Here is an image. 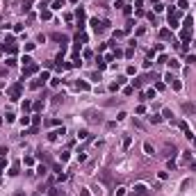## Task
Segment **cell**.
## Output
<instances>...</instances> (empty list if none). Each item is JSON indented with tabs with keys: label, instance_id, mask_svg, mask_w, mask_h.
Returning a JSON list of instances; mask_svg holds the SVG:
<instances>
[{
	"label": "cell",
	"instance_id": "obj_1",
	"mask_svg": "<svg viewBox=\"0 0 196 196\" xmlns=\"http://www.w3.org/2000/svg\"><path fill=\"white\" fill-rule=\"evenodd\" d=\"M21 94H23V82H16V84H11V87L7 89L9 100H18V98H21Z\"/></svg>",
	"mask_w": 196,
	"mask_h": 196
},
{
	"label": "cell",
	"instance_id": "obj_2",
	"mask_svg": "<svg viewBox=\"0 0 196 196\" xmlns=\"http://www.w3.org/2000/svg\"><path fill=\"white\" fill-rule=\"evenodd\" d=\"M2 50H5V53H9V55H14V53L18 50V46H16L14 36H5V41H2Z\"/></svg>",
	"mask_w": 196,
	"mask_h": 196
},
{
	"label": "cell",
	"instance_id": "obj_3",
	"mask_svg": "<svg viewBox=\"0 0 196 196\" xmlns=\"http://www.w3.org/2000/svg\"><path fill=\"white\" fill-rule=\"evenodd\" d=\"M39 71V64H30V66H23V80L25 78H30V75H34Z\"/></svg>",
	"mask_w": 196,
	"mask_h": 196
},
{
	"label": "cell",
	"instance_id": "obj_4",
	"mask_svg": "<svg viewBox=\"0 0 196 196\" xmlns=\"http://www.w3.org/2000/svg\"><path fill=\"white\" fill-rule=\"evenodd\" d=\"M178 153V148L173 146V144H164V155L169 157V160H173V155Z\"/></svg>",
	"mask_w": 196,
	"mask_h": 196
},
{
	"label": "cell",
	"instance_id": "obj_5",
	"mask_svg": "<svg viewBox=\"0 0 196 196\" xmlns=\"http://www.w3.org/2000/svg\"><path fill=\"white\" fill-rule=\"evenodd\" d=\"M178 128L185 132V137H187V139H194V132H192V128H189V126H187L185 121H180V123H178Z\"/></svg>",
	"mask_w": 196,
	"mask_h": 196
},
{
	"label": "cell",
	"instance_id": "obj_6",
	"mask_svg": "<svg viewBox=\"0 0 196 196\" xmlns=\"http://www.w3.org/2000/svg\"><path fill=\"white\" fill-rule=\"evenodd\" d=\"M75 18H78V28L82 30V28H84V9H82V7L75 11Z\"/></svg>",
	"mask_w": 196,
	"mask_h": 196
},
{
	"label": "cell",
	"instance_id": "obj_7",
	"mask_svg": "<svg viewBox=\"0 0 196 196\" xmlns=\"http://www.w3.org/2000/svg\"><path fill=\"white\" fill-rule=\"evenodd\" d=\"M134 194L137 196H148V187L139 182V185H134Z\"/></svg>",
	"mask_w": 196,
	"mask_h": 196
},
{
	"label": "cell",
	"instance_id": "obj_8",
	"mask_svg": "<svg viewBox=\"0 0 196 196\" xmlns=\"http://www.w3.org/2000/svg\"><path fill=\"white\" fill-rule=\"evenodd\" d=\"M48 78H50V75H48V71H46V73H41V75H39V80H34V82H32V87H41Z\"/></svg>",
	"mask_w": 196,
	"mask_h": 196
},
{
	"label": "cell",
	"instance_id": "obj_9",
	"mask_svg": "<svg viewBox=\"0 0 196 196\" xmlns=\"http://www.w3.org/2000/svg\"><path fill=\"white\" fill-rule=\"evenodd\" d=\"M64 126H62V128H59V130H55V132H50V134H48V139H50V141H55V139H57V137H59V134H64Z\"/></svg>",
	"mask_w": 196,
	"mask_h": 196
},
{
	"label": "cell",
	"instance_id": "obj_10",
	"mask_svg": "<svg viewBox=\"0 0 196 196\" xmlns=\"http://www.w3.org/2000/svg\"><path fill=\"white\" fill-rule=\"evenodd\" d=\"M160 39H171V30H169V28H164V30H160Z\"/></svg>",
	"mask_w": 196,
	"mask_h": 196
},
{
	"label": "cell",
	"instance_id": "obj_11",
	"mask_svg": "<svg viewBox=\"0 0 196 196\" xmlns=\"http://www.w3.org/2000/svg\"><path fill=\"white\" fill-rule=\"evenodd\" d=\"M130 144H132V137H130V134H126V137H123V151H128Z\"/></svg>",
	"mask_w": 196,
	"mask_h": 196
},
{
	"label": "cell",
	"instance_id": "obj_12",
	"mask_svg": "<svg viewBox=\"0 0 196 196\" xmlns=\"http://www.w3.org/2000/svg\"><path fill=\"white\" fill-rule=\"evenodd\" d=\"M50 16H53L50 9H41V18H43V21H50Z\"/></svg>",
	"mask_w": 196,
	"mask_h": 196
},
{
	"label": "cell",
	"instance_id": "obj_13",
	"mask_svg": "<svg viewBox=\"0 0 196 196\" xmlns=\"http://www.w3.org/2000/svg\"><path fill=\"white\" fill-rule=\"evenodd\" d=\"M171 87H173V89H176V91H178V89H182V82H180V80H176V78H173V80H171Z\"/></svg>",
	"mask_w": 196,
	"mask_h": 196
},
{
	"label": "cell",
	"instance_id": "obj_14",
	"mask_svg": "<svg viewBox=\"0 0 196 196\" xmlns=\"http://www.w3.org/2000/svg\"><path fill=\"white\" fill-rule=\"evenodd\" d=\"M75 87H78V89H82V91H87V89H89V84H87V82H80V80L75 82Z\"/></svg>",
	"mask_w": 196,
	"mask_h": 196
},
{
	"label": "cell",
	"instance_id": "obj_15",
	"mask_svg": "<svg viewBox=\"0 0 196 196\" xmlns=\"http://www.w3.org/2000/svg\"><path fill=\"white\" fill-rule=\"evenodd\" d=\"M144 151H146V155H153V153H155V151H153V146H151V144H148V141H146V144H144Z\"/></svg>",
	"mask_w": 196,
	"mask_h": 196
},
{
	"label": "cell",
	"instance_id": "obj_16",
	"mask_svg": "<svg viewBox=\"0 0 196 196\" xmlns=\"http://www.w3.org/2000/svg\"><path fill=\"white\" fill-rule=\"evenodd\" d=\"M100 178H103V182H112V176H109L107 171H103V173H100Z\"/></svg>",
	"mask_w": 196,
	"mask_h": 196
},
{
	"label": "cell",
	"instance_id": "obj_17",
	"mask_svg": "<svg viewBox=\"0 0 196 196\" xmlns=\"http://www.w3.org/2000/svg\"><path fill=\"white\" fill-rule=\"evenodd\" d=\"M9 176H18V162L11 164V169H9Z\"/></svg>",
	"mask_w": 196,
	"mask_h": 196
},
{
	"label": "cell",
	"instance_id": "obj_18",
	"mask_svg": "<svg viewBox=\"0 0 196 196\" xmlns=\"http://www.w3.org/2000/svg\"><path fill=\"white\" fill-rule=\"evenodd\" d=\"M78 139H89V132L87 130H78Z\"/></svg>",
	"mask_w": 196,
	"mask_h": 196
},
{
	"label": "cell",
	"instance_id": "obj_19",
	"mask_svg": "<svg viewBox=\"0 0 196 196\" xmlns=\"http://www.w3.org/2000/svg\"><path fill=\"white\" fill-rule=\"evenodd\" d=\"M62 7H64V0H55L53 2V9H62Z\"/></svg>",
	"mask_w": 196,
	"mask_h": 196
},
{
	"label": "cell",
	"instance_id": "obj_20",
	"mask_svg": "<svg viewBox=\"0 0 196 196\" xmlns=\"http://www.w3.org/2000/svg\"><path fill=\"white\" fill-rule=\"evenodd\" d=\"M21 62H23V66H30V64H34V62H32V57H28V55H25V57H23Z\"/></svg>",
	"mask_w": 196,
	"mask_h": 196
},
{
	"label": "cell",
	"instance_id": "obj_21",
	"mask_svg": "<svg viewBox=\"0 0 196 196\" xmlns=\"http://www.w3.org/2000/svg\"><path fill=\"white\" fill-rule=\"evenodd\" d=\"M119 89H121L119 82H112V84H109V91H119Z\"/></svg>",
	"mask_w": 196,
	"mask_h": 196
},
{
	"label": "cell",
	"instance_id": "obj_22",
	"mask_svg": "<svg viewBox=\"0 0 196 196\" xmlns=\"http://www.w3.org/2000/svg\"><path fill=\"white\" fill-rule=\"evenodd\" d=\"M144 98H155V89H148V91L144 94Z\"/></svg>",
	"mask_w": 196,
	"mask_h": 196
},
{
	"label": "cell",
	"instance_id": "obj_23",
	"mask_svg": "<svg viewBox=\"0 0 196 196\" xmlns=\"http://www.w3.org/2000/svg\"><path fill=\"white\" fill-rule=\"evenodd\" d=\"M30 121H32V116H23V119H21V126H28Z\"/></svg>",
	"mask_w": 196,
	"mask_h": 196
},
{
	"label": "cell",
	"instance_id": "obj_24",
	"mask_svg": "<svg viewBox=\"0 0 196 196\" xmlns=\"http://www.w3.org/2000/svg\"><path fill=\"white\" fill-rule=\"evenodd\" d=\"M46 126H59V119H50V121H46Z\"/></svg>",
	"mask_w": 196,
	"mask_h": 196
},
{
	"label": "cell",
	"instance_id": "obj_25",
	"mask_svg": "<svg viewBox=\"0 0 196 196\" xmlns=\"http://www.w3.org/2000/svg\"><path fill=\"white\" fill-rule=\"evenodd\" d=\"M178 9H187V0H180L178 2Z\"/></svg>",
	"mask_w": 196,
	"mask_h": 196
},
{
	"label": "cell",
	"instance_id": "obj_26",
	"mask_svg": "<svg viewBox=\"0 0 196 196\" xmlns=\"http://www.w3.org/2000/svg\"><path fill=\"white\" fill-rule=\"evenodd\" d=\"M151 121H153V123H160V121H162V116H157V114H153V116H151Z\"/></svg>",
	"mask_w": 196,
	"mask_h": 196
},
{
	"label": "cell",
	"instance_id": "obj_27",
	"mask_svg": "<svg viewBox=\"0 0 196 196\" xmlns=\"http://www.w3.org/2000/svg\"><path fill=\"white\" fill-rule=\"evenodd\" d=\"M59 160H62V162H66V160H68V153H66V151H64V153H59Z\"/></svg>",
	"mask_w": 196,
	"mask_h": 196
},
{
	"label": "cell",
	"instance_id": "obj_28",
	"mask_svg": "<svg viewBox=\"0 0 196 196\" xmlns=\"http://www.w3.org/2000/svg\"><path fill=\"white\" fill-rule=\"evenodd\" d=\"M126 194V189H123V187H119V189H116V196H123Z\"/></svg>",
	"mask_w": 196,
	"mask_h": 196
},
{
	"label": "cell",
	"instance_id": "obj_29",
	"mask_svg": "<svg viewBox=\"0 0 196 196\" xmlns=\"http://www.w3.org/2000/svg\"><path fill=\"white\" fill-rule=\"evenodd\" d=\"M80 196H89V192L87 189H80Z\"/></svg>",
	"mask_w": 196,
	"mask_h": 196
},
{
	"label": "cell",
	"instance_id": "obj_30",
	"mask_svg": "<svg viewBox=\"0 0 196 196\" xmlns=\"http://www.w3.org/2000/svg\"><path fill=\"white\" fill-rule=\"evenodd\" d=\"M14 196H25V194H23V192H16V194H14Z\"/></svg>",
	"mask_w": 196,
	"mask_h": 196
},
{
	"label": "cell",
	"instance_id": "obj_31",
	"mask_svg": "<svg viewBox=\"0 0 196 196\" xmlns=\"http://www.w3.org/2000/svg\"><path fill=\"white\" fill-rule=\"evenodd\" d=\"M192 141H194V146H196V137H194V139H192Z\"/></svg>",
	"mask_w": 196,
	"mask_h": 196
},
{
	"label": "cell",
	"instance_id": "obj_32",
	"mask_svg": "<svg viewBox=\"0 0 196 196\" xmlns=\"http://www.w3.org/2000/svg\"><path fill=\"white\" fill-rule=\"evenodd\" d=\"M71 2H78V0H71Z\"/></svg>",
	"mask_w": 196,
	"mask_h": 196
}]
</instances>
